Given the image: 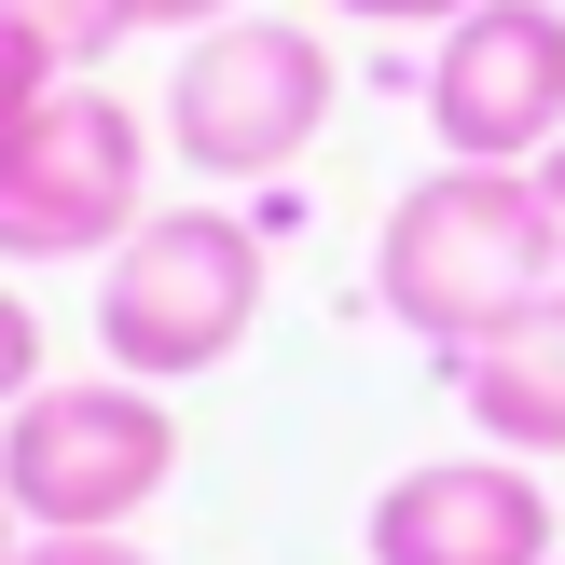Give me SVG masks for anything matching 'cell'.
Instances as JSON below:
<instances>
[{
    "label": "cell",
    "mask_w": 565,
    "mask_h": 565,
    "mask_svg": "<svg viewBox=\"0 0 565 565\" xmlns=\"http://www.w3.org/2000/svg\"><path fill=\"white\" fill-rule=\"evenodd\" d=\"M552 290H565V235L524 166H428L373 235V303L428 359H469L483 331L539 318Z\"/></svg>",
    "instance_id": "6da1fadb"
},
{
    "label": "cell",
    "mask_w": 565,
    "mask_h": 565,
    "mask_svg": "<svg viewBox=\"0 0 565 565\" xmlns=\"http://www.w3.org/2000/svg\"><path fill=\"white\" fill-rule=\"evenodd\" d=\"M263 331V235L235 207H152L97 263V359L125 386H193Z\"/></svg>",
    "instance_id": "7a4b0ae2"
},
{
    "label": "cell",
    "mask_w": 565,
    "mask_h": 565,
    "mask_svg": "<svg viewBox=\"0 0 565 565\" xmlns=\"http://www.w3.org/2000/svg\"><path fill=\"white\" fill-rule=\"evenodd\" d=\"M180 483V414H166V386H28L14 414H0V497H14L28 539H138V511Z\"/></svg>",
    "instance_id": "3957f363"
},
{
    "label": "cell",
    "mask_w": 565,
    "mask_h": 565,
    "mask_svg": "<svg viewBox=\"0 0 565 565\" xmlns=\"http://www.w3.org/2000/svg\"><path fill=\"white\" fill-rule=\"evenodd\" d=\"M331 97H345V70H331V42L303 14H221L166 70V152L193 180H276V166L318 152Z\"/></svg>",
    "instance_id": "277c9868"
},
{
    "label": "cell",
    "mask_w": 565,
    "mask_h": 565,
    "mask_svg": "<svg viewBox=\"0 0 565 565\" xmlns=\"http://www.w3.org/2000/svg\"><path fill=\"white\" fill-rule=\"evenodd\" d=\"M152 221V125L110 83H55V110L0 152V263H110Z\"/></svg>",
    "instance_id": "5b68a950"
},
{
    "label": "cell",
    "mask_w": 565,
    "mask_h": 565,
    "mask_svg": "<svg viewBox=\"0 0 565 565\" xmlns=\"http://www.w3.org/2000/svg\"><path fill=\"white\" fill-rule=\"evenodd\" d=\"M414 97H428L441 166H539L565 138V14L552 0H483V14H456L428 42V70H414Z\"/></svg>",
    "instance_id": "8992f818"
},
{
    "label": "cell",
    "mask_w": 565,
    "mask_h": 565,
    "mask_svg": "<svg viewBox=\"0 0 565 565\" xmlns=\"http://www.w3.org/2000/svg\"><path fill=\"white\" fill-rule=\"evenodd\" d=\"M373 565H565L524 456H428L373 497Z\"/></svg>",
    "instance_id": "52a82bcc"
},
{
    "label": "cell",
    "mask_w": 565,
    "mask_h": 565,
    "mask_svg": "<svg viewBox=\"0 0 565 565\" xmlns=\"http://www.w3.org/2000/svg\"><path fill=\"white\" fill-rule=\"evenodd\" d=\"M441 386H456V414L483 428V456L552 469V456H565V290L539 303V318L483 331L469 359H441Z\"/></svg>",
    "instance_id": "ba28073f"
},
{
    "label": "cell",
    "mask_w": 565,
    "mask_h": 565,
    "mask_svg": "<svg viewBox=\"0 0 565 565\" xmlns=\"http://www.w3.org/2000/svg\"><path fill=\"white\" fill-rule=\"evenodd\" d=\"M0 28H14V42H42L70 83H97V55L138 42V0H0Z\"/></svg>",
    "instance_id": "9c48e42d"
},
{
    "label": "cell",
    "mask_w": 565,
    "mask_h": 565,
    "mask_svg": "<svg viewBox=\"0 0 565 565\" xmlns=\"http://www.w3.org/2000/svg\"><path fill=\"white\" fill-rule=\"evenodd\" d=\"M55 83H70V70H55L42 42H14V28H0V152H14V138L55 110Z\"/></svg>",
    "instance_id": "30bf717a"
},
{
    "label": "cell",
    "mask_w": 565,
    "mask_h": 565,
    "mask_svg": "<svg viewBox=\"0 0 565 565\" xmlns=\"http://www.w3.org/2000/svg\"><path fill=\"white\" fill-rule=\"evenodd\" d=\"M42 386V318H28V290H0V414Z\"/></svg>",
    "instance_id": "8fae6325"
},
{
    "label": "cell",
    "mask_w": 565,
    "mask_h": 565,
    "mask_svg": "<svg viewBox=\"0 0 565 565\" xmlns=\"http://www.w3.org/2000/svg\"><path fill=\"white\" fill-rule=\"evenodd\" d=\"M318 14H359V28H456V14H483V0H318Z\"/></svg>",
    "instance_id": "7c38bea8"
},
{
    "label": "cell",
    "mask_w": 565,
    "mask_h": 565,
    "mask_svg": "<svg viewBox=\"0 0 565 565\" xmlns=\"http://www.w3.org/2000/svg\"><path fill=\"white\" fill-rule=\"evenodd\" d=\"M14 565H152V552H138V539H28Z\"/></svg>",
    "instance_id": "4fadbf2b"
},
{
    "label": "cell",
    "mask_w": 565,
    "mask_h": 565,
    "mask_svg": "<svg viewBox=\"0 0 565 565\" xmlns=\"http://www.w3.org/2000/svg\"><path fill=\"white\" fill-rule=\"evenodd\" d=\"M221 14H235V0H138V28H180V42H193V28H221Z\"/></svg>",
    "instance_id": "5bb4252c"
},
{
    "label": "cell",
    "mask_w": 565,
    "mask_h": 565,
    "mask_svg": "<svg viewBox=\"0 0 565 565\" xmlns=\"http://www.w3.org/2000/svg\"><path fill=\"white\" fill-rule=\"evenodd\" d=\"M524 180H539V207H552V235H565V138H552L539 166H524Z\"/></svg>",
    "instance_id": "9a60e30c"
},
{
    "label": "cell",
    "mask_w": 565,
    "mask_h": 565,
    "mask_svg": "<svg viewBox=\"0 0 565 565\" xmlns=\"http://www.w3.org/2000/svg\"><path fill=\"white\" fill-rule=\"evenodd\" d=\"M14 552H28V524H14V497H0V565H14Z\"/></svg>",
    "instance_id": "2e32d148"
}]
</instances>
